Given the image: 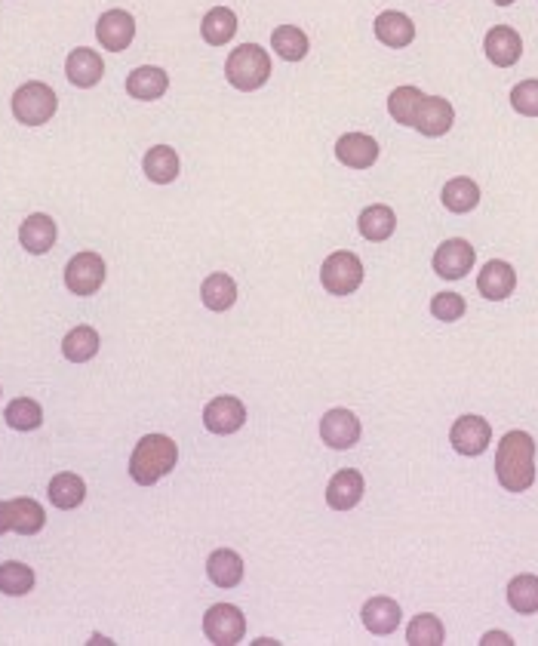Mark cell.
<instances>
[{
	"mask_svg": "<svg viewBox=\"0 0 538 646\" xmlns=\"http://www.w3.org/2000/svg\"><path fill=\"white\" fill-rule=\"evenodd\" d=\"M508 603H511V610L520 613V616H532L538 613V576H517L511 579L508 585Z\"/></svg>",
	"mask_w": 538,
	"mask_h": 646,
	"instance_id": "obj_34",
	"label": "cell"
},
{
	"mask_svg": "<svg viewBox=\"0 0 538 646\" xmlns=\"http://www.w3.org/2000/svg\"><path fill=\"white\" fill-rule=\"evenodd\" d=\"M363 625L369 634H379V637H388L397 631V625L403 622V610H400V603L379 594V597H369L363 603Z\"/></svg>",
	"mask_w": 538,
	"mask_h": 646,
	"instance_id": "obj_16",
	"label": "cell"
},
{
	"mask_svg": "<svg viewBox=\"0 0 538 646\" xmlns=\"http://www.w3.org/2000/svg\"><path fill=\"white\" fill-rule=\"evenodd\" d=\"M443 637H446L443 622L437 616H431V613L416 616L406 628V643L409 646H440V643H446Z\"/></svg>",
	"mask_w": 538,
	"mask_h": 646,
	"instance_id": "obj_36",
	"label": "cell"
},
{
	"mask_svg": "<svg viewBox=\"0 0 538 646\" xmlns=\"http://www.w3.org/2000/svg\"><path fill=\"white\" fill-rule=\"evenodd\" d=\"M10 520H13V533H19V536H34V533L44 530L47 514H44V508H40V502L22 496V499H13V502H10Z\"/></svg>",
	"mask_w": 538,
	"mask_h": 646,
	"instance_id": "obj_31",
	"label": "cell"
},
{
	"mask_svg": "<svg viewBox=\"0 0 538 646\" xmlns=\"http://www.w3.org/2000/svg\"><path fill=\"white\" fill-rule=\"evenodd\" d=\"M320 437H323L326 447H333V450H351L360 440V419L342 407L329 410L320 419Z\"/></svg>",
	"mask_w": 538,
	"mask_h": 646,
	"instance_id": "obj_10",
	"label": "cell"
},
{
	"mask_svg": "<svg viewBox=\"0 0 538 646\" xmlns=\"http://www.w3.org/2000/svg\"><path fill=\"white\" fill-rule=\"evenodd\" d=\"M511 108L523 117H538V80H520L511 90Z\"/></svg>",
	"mask_w": 538,
	"mask_h": 646,
	"instance_id": "obj_38",
	"label": "cell"
},
{
	"mask_svg": "<svg viewBox=\"0 0 538 646\" xmlns=\"http://www.w3.org/2000/svg\"><path fill=\"white\" fill-rule=\"evenodd\" d=\"M483 50H486V59L495 68H511L523 56V37L508 25H495L483 37Z\"/></svg>",
	"mask_w": 538,
	"mask_h": 646,
	"instance_id": "obj_13",
	"label": "cell"
},
{
	"mask_svg": "<svg viewBox=\"0 0 538 646\" xmlns=\"http://www.w3.org/2000/svg\"><path fill=\"white\" fill-rule=\"evenodd\" d=\"M425 102V93L419 87H397L391 96H388V114L397 120L400 127H412L416 124V114Z\"/></svg>",
	"mask_w": 538,
	"mask_h": 646,
	"instance_id": "obj_32",
	"label": "cell"
},
{
	"mask_svg": "<svg viewBox=\"0 0 538 646\" xmlns=\"http://www.w3.org/2000/svg\"><path fill=\"white\" fill-rule=\"evenodd\" d=\"M271 47L283 62H302L311 50L308 34L299 25H277L271 31Z\"/></svg>",
	"mask_w": 538,
	"mask_h": 646,
	"instance_id": "obj_27",
	"label": "cell"
},
{
	"mask_svg": "<svg viewBox=\"0 0 538 646\" xmlns=\"http://www.w3.org/2000/svg\"><path fill=\"white\" fill-rule=\"evenodd\" d=\"M440 200H443V207L449 213L465 216V213L477 210V204H480V185L474 179H468V176H455V179H449L443 185Z\"/></svg>",
	"mask_w": 538,
	"mask_h": 646,
	"instance_id": "obj_24",
	"label": "cell"
},
{
	"mask_svg": "<svg viewBox=\"0 0 538 646\" xmlns=\"http://www.w3.org/2000/svg\"><path fill=\"white\" fill-rule=\"evenodd\" d=\"M203 634L216 646H234L246 634V619L234 603H213L203 616Z\"/></svg>",
	"mask_w": 538,
	"mask_h": 646,
	"instance_id": "obj_6",
	"label": "cell"
},
{
	"mask_svg": "<svg viewBox=\"0 0 538 646\" xmlns=\"http://www.w3.org/2000/svg\"><path fill=\"white\" fill-rule=\"evenodd\" d=\"M13 530V520H10V502H0V536Z\"/></svg>",
	"mask_w": 538,
	"mask_h": 646,
	"instance_id": "obj_40",
	"label": "cell"
},
{
	"mask_svg": "<svg viewBox=\"0 0 538 646\" xmlns=\"http://www.w3.org/2000/svg\"><path fill=\"white\" fill-rule=\"evenodd\" d=\"M357 228H360L363 240H369V244H385V240L397 228V216H394V210L388 204H372V207H366L360 213Z\"/></svg>",
	"mask_w": 538,
	"mask_h": 646,
	"instance_id": "obj_25",
	"label": "cell"
},
{
	"mask_svg": "<svg viewBox=\"0 0 538 646\" xmlns=\"http://www.w3.org/2000/svg\"><path fill=\"white\" fill-rule=\"evenodd\" d=\"M465 311H468V305H465V299H462L459 293H437V296L431 299V314H434L437 320H443V323L462 320Z\"/></svg>",
	"mask_w": 538,
	"mask_h": 646,
	"instance_id": "obj_39",
	"label": "cell"
},
{
	"mask_svg": "<svg viewBox=\"0 0 538 646\" xmlns=\"http://www.w3.org/2000/svg\"><path fill=\"white\" fill-rule=\"evenodd\" d=\"M243 422H246V407L231 394L210 400V403H206V410H203V425H206V431H213V434H234V431L243 428Z\"/></svg>",
	"mask_w": 538,
	"mask_h": 646,
	"instance_id": "obj_14",
	"label": "cell"
},
{
	"mask_svg": "<svg viewBox=\"0 0 538 646\" xmlns=\"http://www.w3.org/2000/svg\"><path fill=\"white\" fill-rule=\"evenodd\" d=\"M483 646H489V643H505V646H511L514 640L505 634V631H489V634H483V640H480Z\"/></svg>",
	"mask_w": 538,
	"mask_h": 646,
	"instance_id": "obj_41",
	"label": "cell"
},
{
	"mask_svg": "<svg viewBox=\"0 0 538 646\" xmlns=\"http://www.w3.org/2000/svg\"><path fill=\"white\" fill-rule=\"evenodd\" d=\"M495 477L508 493H526L535 483V440L526 431H508L495 450Z\"/></svg>",
	"mask_w": 538,
	"mask_h": 646,
	"instance_id": "obj_1",
	"label": "cell"
},
{
	"mask_svg": "<svg viewBox=\"0 0 538 646\" xmlns=\"http://www.w3.org/2000/svg\"><path fill=\"white\" fill-rule=\"evenodd\" d=\"M477 290L489 302H505L517 290V271L505 259H489L477 274Z\"/></svg>",
	"mask_w": 538,
	"mask_h": 646,
	"instance_id": "obj_11",
	"label": "cell"
},
{
	"mask_svg": "<svg viewBox=\"0 0 538 646\" xmlns=\"http://www.w3.org/2000/svg\"><path fill=\"white\" fill-rule=\"evenodd\" d=\"M452 124H455V108L449 105V99H443V96H425L412 130H419L428 139H440V136H446L452 130Z\"/></svg>",
	"mask_w": 538,
	"mask_h": 646,
	"instance_id": "obj_15",
	"label": "cell"
},
{
	"mask_svg": "<svg viewBox=\"0 0 538 646\" xmlns=\"http://www.w3.org/2000/svg\"><path fill=\"white\" fill-rule=\"evenodd\" d=\"M105 274V259L93 250H84L65 265V287L74 296H93L105 284Z\"/></svg>",
	"mask_w": 538,
	"mask_h": 646,
	"instance_id": "obj_7",
	"label": "cell"
},
{
	"mask_svg": "<svg viewBox=\"0 0 538 646\" xmlns=\"http://www.w3.org/2000/svg\"><path fill=\"white\" fill-rule=\"evenodd\" d=\"M142 170H145V176H148L154 185H170V182H176V176H179V154H176V148H170V145H154V148L145 154V160H142Z\"/></svg>",
	"mask_w": 538,
	"mask_h": 646,
	"instance_id": "obj_26",
	"label": "cell"
},
{
	"mask_svg": "<svg viewBox=\"0 0 538 646\" xmlns=\"http://www.w3.org/2000/svg\"><path fill=\"white\" fill-rule=\"evenodd\" d=\"M206 576L219 588H237L243 582V557L231 548H219L206 560Z\"/></svg>",
	"mask_w": 538,
	"mask_h": 646,
	"instance_id": "obj_23",
	"label": "cell"
},
{
	"mask_svg": "<svg viewBox=\"0 0 538 646\" xmlns=\"http://www.w3.org/2000/svg\"><path fill=\"white\" fill-rule=\"evenodd\" d=\"M474 262H477V253H474V247L468 244L465 237L443 240V244L437 247V253H434V259H431L434 271L443 280H462L474 268Z\"/></svg>",
	"mask_w": 538,
	"mask_h": 646,
	"instance_id": "obj_8",
	"label": "cell"
},
{
	"mask_svg": "<svg viewBox=\"0 0 538 646\" xmlns=\"http://www.w3.org/2000/svg\"><path fill=\"white\" fill-rule=\"evenodd\" d=\"M34 588V570L25 567L19 560H7L0 563V591L10 597H22Z\"/></svg>",
	"mask_w": 538,
	"mask_h": 646,
	"instance_id": "obj_37",
	"label": "cell"
},
{
	"mask_svg": "<svg viewBox=\"0 0 538 646\" xmlns=\"http://www.w3.org/2000/svg\"><path fill=\"white\" fill-rule=\"evenodd\" d=\"M59 108V96L53 93V87L40 84V80H28L13 93V117L25 127H40L53 120Z\"/></svg>",
	"mask_w": 538,
	"mask_h": 646,
	"instance_id": "obj_4",
	"label": "cell"
},
{
	"mask_svg": "<svg viewBox=\"0 0 538 646\" xmlns=\"http://www.w3.org/2000/svg\"><path fill=\"white\" fill-rule=\"evenodd\" d=\"M102 74H105V62H102V56L96 50L77 47V50L68 53V59H65V77L71 80L74 87L90 90V87L99 84Z\"/></svg>",
	"mask_w": 538,
	"mask_h": 646,
	"instance_id": "obj_19",
	"label": "cell"
},
{
	"mask_svg": "<svg viewBox=\"0 0 538 646\" xmlns=\"http://www.w3.org/2000/svg\"><path fill=\"white\" fill-rule=\"evenodd\" d=\"M47 496L59 511H71V508H77L80 502L87 499V483H84V477H77L71 471H62V474H56L50 480V493Z\"/></svg>",
	"mask_w": 538,
	"mask_h": 646,
	"instance_id": "obj_29",
	"label": "cell"
},
{
	"mask_svg": "<svg viewBox=\"0 0 538 646\" xmlns=\"http://www.w3.org/2000/svg\"><path fill=\"white\" fill-rule=\"evenodd\" d=\"M4 419L16 431H34V428L44 425V410H40V403L31 397H16L4 410Z\"/></svg>",
	"mask_w": 538,
	"mask_h": 646,
	"instance_id": "obj_35",
	"label": "cell"
},
{
	"mask_svg": "<svg viewBox=\"0 0 538 646\" xmlns=\"http://www.w3.org/2000/svg\"><path fill=\"white\" fill-rule=\"evenodd\" d=\"M372 31H376L379 37V44L391 47V50H403L409 47L412 40H416V25H412V19L400 10H385L376 16V22H372Z\"/></svg>",
	"mask_w": 538,
	"mask_h": 646,
	"instance_id": "obj_20",
	"label": "cell"
},
{
	"mask_svg": "<svg viewBox=\"0 0 538 646\" xmlns=\"http://www.w3.org/2000/svg\"><path fill=\"white\" fill-rule=\"evenodd\" d=\"M200 299L203 305L210 308V311H228L234 308L237 302V284H234V277H228L225 271H216L203 280V287H200Z\"/></svg>",
	"mask_w": 538,
	"mask_h": 646,
	"instance_id": "obj_28",
	"label": "cell"
},
{
	"mask_svg": "<svg viewBox=\"0 0 538 646\" xmlns=\"http://www.w3.org/2000/svg\"><path fill=\"white\" fill-rule=\"evenodd\" d=\"M56 237H59L56 222H53L47 213H31V216L22 222V228H19V244H22L31 256L50 253L53 244H56Z\"/></svg>",
	"mask_w": 538,
	"mask_h": 646,
	"instance_id": "obj_21",
	"label": "cell"
},
{
	"mask_svg": "<svg viewBox=\"0 0 538 646\" xmlns=\"http://www.w3.org/2000/svg\"><path fill=\"white\" fill-rule=\"evenodd\" d=\"M366 493V483H363V474L354 471V468H345L339 471L333 480H329V487H326V505L333 508V511H351L360 505Z\"/></svg>",
	"mask_w": 538,
	"mask_h": 646,
	"instance_id": "obj_18",
	"label": "cell"
},
{
	"mask_svg": "<svg viewBox=\"0 0 538 646\" xmlns=\"http://www.w3.org/2000/svg\"><path fill=\"white\" fill-rule=\"evenodd\" d=\"M489 440H492V428L480 416L455 419V425L449 431V443H452V450L459 456H483L486 447H489Z\"/></svg>",
	"mask_w": 538,
	"mask_h": 646,
	"instance_id": "obj_9",
	"label": "cell"
},
{
	"mask_svg": "<svg viewBox=\"0 0 538 646\" xmlns=\"http://www.w3.org/2000/svg\"><path fill=\"white\" fill-rule=\"evenodd\" d=\"M179 462V447L176 440L167 434H148L136 443L133 459H130V477L139 487H154L160 477H167Z\"/></svg>",
	"mask_w": 538,
	"mask_h": 646,
	"instance_id": "obj_2",
	"label": "cell"
},
{
	"mask_svg": "<svg viewBox=\"0 0 538 646\" xmlns=\"http://www.w3.org/2000/svg\"><path fill=\"white\" fill-rule=\"evenodd\" d=\"M495 4H499V7H511V4H514V0H495Z\"/></svg>",
	"mask_w": 538,
	"mask_h": 646,
	"instance_id": "obj_42",
	"label": "cell"
},
{
	"mask_svg": "<svg viewBox=\"0 0 538 646\" xmlns=\"http://www.w3.org/2000/svg\"><path fill=\"white\" fill-rule=\"evenodd\" d=\"M62 354L71 360V363H87L99 354V333L87 323H80L74 327L65 339H62Z\"/></svg>",
	"mask_w": 538,
	"mask_h": 646,
	"instance_id": "obj_33",
	"label": "cell"
},
{
	"mask_svg": "<svg viewBox=\"0 0 538 646\" xmlns=\"http://www.w3.org/2000/svg\"><path fill=\"white\" fill-rule=\"evenodd\" d=\"M200 34L210 47H225L228 40L237 34V16L228 7H213L200 22Z\"/></svg>",
	"mask_w": 538,
	"mask_h": 646,
	"instance_id": "obj_30",
	"label": "cell"
},
{
	"mask_svg": "<svg viewBox=\"0 0 538 646\" xmlns=\"http://www.w3.org/2000/svg\"><path fill=\"white\" fill-rule=\"evenodd\" d=\"M96 37L99 44L111 53H123L136 37V19L127 10H108L96 22Z\"/></svg>",
	"mask_w": 538,
	"mask_h": 646,
	"instance_id": "obj_12",
	"label": "cell"
},
{
	"mask_svg": "<svg viewBox=\"0 0 538 646\" xmlns=\"http://www.w3.org/2000/svg\"><path fill=\"white\" fill-rule=\"evenodd\" d=\"M170 90V74L157 65H142L127 77V93L139 102H154Z\"/></svg>",
	"mask_w": 538,
	"mask_h": 646,
	"instance_id": "obj_22",
	"label": "cell"
},
{
	"mask_svg": "<svg viewBox=\"0 0 538 646\" xmlns=\"http://www.w3.org/2000/svg\"><path fill=\"white\" fill-rule=\"evenodd\" d=\"M320 284L329 296H351L363 284V262L351 250H336L323 259Z\"/></svg>",
	"mask_w": 538,
	"mask_h": 646,
	"instance_id": "obj_5",
	"label": "cell"
},
{
	"mask_svg": "<svg viewBox=\"0 0 538 646\" xmlns=\"http://www.w3.org/2000/svg\"><path fill=\"white\" fill-rule=\"evenodd\" d=\"M225 77L228 84L240 93L262 90L271 77V56L259 44H240L225 59Z\"/></svg>",
	"mask_w": 538,
	"mask_h": 646,
	"instance_id": "obj_3",
	"label": "cell"
},
{
	"mask_svg": "<svg viewBox=\"0 0 538 646\" xmlns=\"http://www.w3.org/2000/svg\"><path fill=\"white\" fill-rule=\"evenodd\" d=\"M336 157L348 170H369L379 160V142L366 133H345L336 142Z\"/></svg>",
	"mask_w": 538,
	"mask_h": 646,
	"instance_id": "obj_17",
	"label": "cell"
}]
</instances>
